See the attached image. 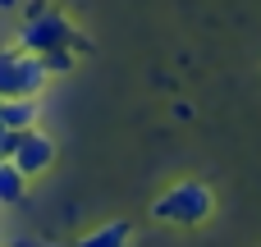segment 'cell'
I'll return each instance as SVG.
<instances>
[{"label":"cell","instance_id":"6da1fadb","mask_svg":"<svg viewBox=\"0 0 261 247\" xmlns=\"http://www.w3.org/2000/svg\"><path fill=\"white\" fill-rule=\"evenodd\" d=\"M211 211H216V197H211V188L197 183V179L170 183V188L151 202V220L174 225V229H197V225L211 220Z\"/></svg>","mask_w":261,"mask_h":247},{"label":"cell","instance_id":"7a4b0ae2","mask_svg":"<svg viewBox=\"0 0 261 247\" xmlns=\"http://www.w3.org/2000/svg\"><path fill=\"white\" fill-rule=\"evenodd\" d=\"M41 87H50L46 60L37 50H23L18 41L0 50V101L9 96H41Z\"/></svg>","mask_w":261,"mask_h":247},{"label":"cell","instance_id":"3957f363","mask_svg":"<svg viewBox=\"0 0 261 247\" xmlns=\"http://www.w3.org/2000/svg\"><path fill=\"white\" fill-rule=\"evenodd\" d=\"M18 46H23V50H37V55L60 50V46H73V23H69L60 9H41L37 18H23Z\"/></svg>","mask_w":261,"mask_h":247},{"label":"cell","instance_id":"277c9868","mask_svg":"<svg viewBox=\"0 0 261 247\" xmlns=\"http://www.w3.org/2000/svg\"><path fill=\"white\" fill-rule=\"evenodd\" d=\"M28 179H41L50 165H55V138L41 133V128H23L18 142H14V156H9Z\"/></svg>","mask_w":261,"mask_h":247},{"label":"cell","instance_id":"5b68a950","mask_svg":"<svg viewBox=\"0 0 261 247\" xmlns=\"http://www.w3.org/2000/svg\"><path fill=\"white\" fill-rule=\"evenodd\" d=\"M0 119H5L14 133L37 128V119H41V96H9V101H0Z\"/></svg>","mask_w":261,"mask_h":247},{"label":"cell","instance_id":"8992f818","mask_svg":"<svg viewBox=\"0 0 261 247\" xmlns=\"http://www.w3.org/2000/svg\"><path fill=\"white\" fill-rule=\"evenodd\" d=\"M133 243V225L128 220H110V225H96L92 234L73 238L69 247H128Z\"/></svg>","mask_w":261,"mask_h":247},{"label":"cell","instance_id":"52a82bcc","mask_svg":"<svg viewBox=\"0 0 261 247\" xmlns=\"http://www.w3.org/2000/svg\"><path fill=\"white\" fill-rule=\"evenodd\" d=\"M28 197V174L14 160H0V206H14Z\"/></svg>","mask_w":261,"mask_h":247},{"label":"cell","instance_id":"ba28073f","mask_svg":"<svg viewBox=\"0 0 261 247\" xmlns=\"http://www.w3.org/2000/svg\"><path fill=\"white\" fill-rule=\"evenodd\" d=\"M41 60H46V73H50V78H60V73H69V69H73V50H69V46H60V50H46Z\"/></svg>","mask_w":261,"mask_h":247},{"label":"cell","instance_id":"9c48e42d","mask_svg":"<svg viewBox=\"0 0 261 247\" xmlns=\"http://www.w3.org/2000/svg\"><path fill=\"white\" fill-rule=\"evenodd\" d=\"M23 0H0V14H9V9H18Z\"/></svg>","mask_w":261,"mask_h":247}]
</instances>
